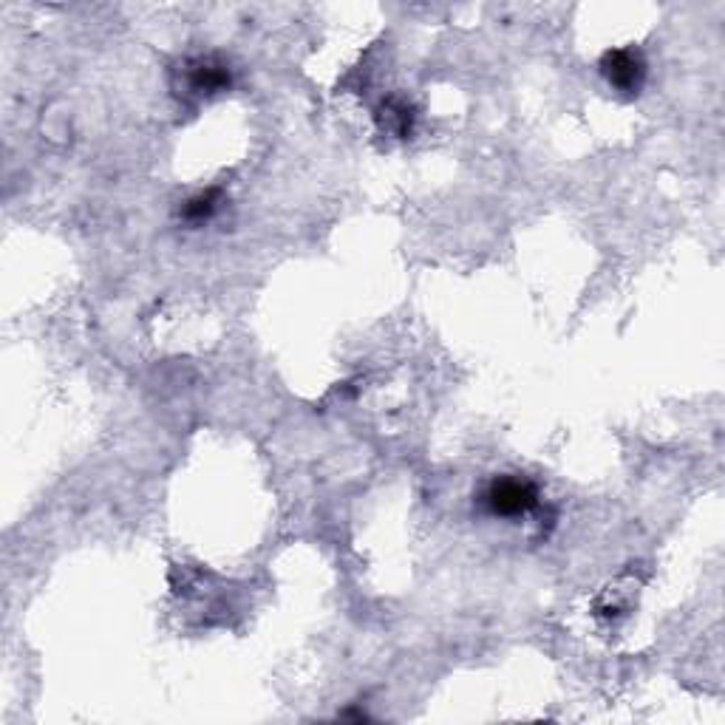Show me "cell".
<instances>
[{
  "mask_svg": "<svg viewBox=\"0 0 725 725\" xmlns=\"http://www.w3.org/2000/svg\"><path fill=\"white\" fill-rule=\"evenodd\" d=\"M414 120H416L414 108H411L405 100H400V97L385 100L377 111L380 128H383L385 133H394V137L400 139L411 137V131H414Z\"/></svg>",
  "mask_w": 725,
  "mask_h": 725,
  "instance_id": "4",
  "label": "cell"
},
{
  "mask_svg": "<svg viewBox=\"0 0 725 725\" xmlns=\"http://www.w3.org/2000/svg\"><path fill=\"white\" fill-rule=\"evenodd\" d=\"M221 202H224V193H221L219 188L202 190V193H197V197H190L188 202H184L182 219L188 221V224H204V221H210L219 213Z\"/></svg>",
  "mask_w": 725,
  "mask_h": 725,
  "instance_id": "5",
  "label": "cell"
},
{
  "mask_svg": "<svg viewBox=\"0 0 725 725\" xmlns=\"http://www.w3.org/2000/svg\"><path fill=\"white\" fill-rule=\"evenodd\" d=\"M598 69L612 89L624 97L641 94V89H644V82H646V74H650V66H646L644 51L635 49V46L606 51L604 58H601Z\"/></svg>",
  "mask_w": 725,
  "mask_h": 725,
  "instance_id": "2",
  "label": "cell"
},
{
  "mask_svg": "<svg viewBox=\"0 0 725 725\" xmlns=\"http://www.w3.org/2000/svg\"><path fill=\"white\" fill-rule=\"evenodd\" d=\"M188 89L199 97H213L233 85V71L219 58H193L184 63Z\"/></svg>",
  "mask_w": 725,
  "mask_h": 725,
  "instance_id": "3",
  "label": "cell"
},
{
  "mask_svg": "<svg viewBox=\"0 0 725 725\" xmlns=\"http://www.w3.org/2000/svg\"><path fill=\"white\" fill-rule=\"evenodd\" d=\"M542 502L538 485L527 476H496L485 485L480 505L487 516L496 518H522L533 513Z\"/></svg>",
  "mask_w": 725,
  "mask_h": 725,
  "instance_id": "1",
  "label": "cell"
}]
</instances>
